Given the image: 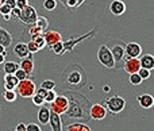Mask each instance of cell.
<instances>
[{"label":"cell","mask_w":154,"mask_h":131,"mask_svg":"<svg viewBox=\"0 0 154 131\" xmlns=\"http://www.w3.org/2000/svg\"><path fill=\"white\" fill-rule=\"evenodd\" d=\"M50 108L48 105H41L39 111H38V122L41 124H49V119H50Z\"/></svg>","instance_id":"16"},{"label":"cell","mask_w":154,"mask_h":131,"mask_svg":"<svg viewBox=\"0 0 154 131\" xmlns=\"http://www.w3.org/2000/svg\"><path fill=\"white\" fill-rule=\"evenodd\" d=\"M14 53H15L16 56L22 59V58H26V57L30 54V51H29V49H27L26 43H24V42H19V43H16V45L14 46Z\"/></svg>","instance_id":"21"},{"label":"cell","mask_w":154,"mask_h":131,"mask_svg":"<svg viewBox=\"0 0 154 131\" xmlns=\"http://www.w3.org/2000/svg\"><path fill=\"white\" fill-rule=\"evenodd\" d=\"M26 45H27V49H29L30 54H35V53H38V51H39V49H38L37 43H35L34 41H30V42H27Z\"/></svg>","instance_id":"35"},{"label":"cell","mask_w":154,"mask_h":131,"mask_svg":"<svg viewBox=\"0 0 154 131\" xmlns=\"http://www.w3.org/2000/svg\"><path fill=\"white\" fill-rule=\"evenodd\" d=\"M138 104L145 110H149L154 105V97L149 93H143L141 96H138Z\"/></svg>","instance_id":"18"},{"label":"cell","mask_w":154,"mask_h":131,"mask_svg":"<svg viewBox=\"0 0 154 131\" xmlns=\"http://www.w3.org/2000/svg\"><path fill=\"white\" fill-rule=\"evenodd\" d=\"M57 97V93L54 89H51V91H48V93H46L45 96V103H48V104H50L51 102H54V99Z\"/></svg>","instance_id":"33"},{"label":"cell","mask_w":154,"mask_h":131,"mask_svg":"<svg viewBox=\"0 0 154 131\" xmlns=\"http://www.w3.org/2000/svg\"><path fill=\"white\" fill-rule=\"evenodd\" d=\"M3 18H4V20H11V18H12V16H11V14H7V15H3Z\"/></svg>","instance_id":"46"},{"label":"cell","mask_w":154,"mask_h":131,"mask_svg":"<svg viewBox=\"0 0 154 131\" xmlns=\"http://www.w3.org/2000/svg\"><path fill=\"white\" fill-rule=\"evenodd\" d=\"M49 124H50L53 131H62V119L61 115L58 114L50 112V119H49Z\"/></svg>","instance_id":"17"},{"label":"cell","mask_w":154,"mask_h":131,"mask_svg":"<svg viewBox=\"0 0 154 131\" xmlns=\"http://www.w3.org/2000/svg\"><path fill=\"white\" fill-rule=\"evenodd\" d=\"M77 2H79V7H80V5H81V4H82V3H84V2H85V0H77Z\"/></svg>","instance_id":"49"},{"label":"cell","mask_w":154,"mask_h":131,"mask_svg":"<svg viewBox=\"0 0 154 131\" xmlns=\"http://www.w3.org/2000/svg\"><path fill=\"white\" fill-rule=\"evenodd\" d=\"M11 10H12V8L8 7V5L4 3V4L0 7V14H2V15H7V14H11Z\"/></svg>","instance_id":"40"},{"label":"cell","mask_w":154,"mask_h":131,"mask_svg":"<svg viewBox=\"0 0 154 131\" xmlns=\"http://www.w3.org/2000/svg\"><path fill=\"white\" fill-rule=\"evenodd\" d=\"M3 69L5 75H15V72L19 69V64L15 61H4Z\"/></svg>","instance_id":"23"},{"label":"cell","mask_w":154,"mask_h":131,"mask_svg":"<svg viewBox=\"0 0 154 131\" xmlns=\"http://www.w3.org/2000/svg\"><path fill=\"white\" fill-rule=\"evenodd\" d=\"M15 77L18 78L19 81H22V80H26V78H30V76L27 75L23 69H20V68H19V69L15 72Z\"/></svg>","instance_id":"34"},{"label":"cell","mask_w":154,"mask_h":131,"mask_svg":"<svg viewBox=\"0 0 154 131\" xmlns=\"http://www.w3.org/2000/svg\"><path fill=\"white\" fill-rule=\"evenodd\" d=\"M38 18V14L35 11V8L32 5H27L23 10H20V16H19V20L22 22L26 26H31V24H35Z\"/></svg>","instance_id":"8"},{"label":"cell","mask_w":154,"mask_h":131,"mask_svg":"<svg viewBox=\"0 0 154 131\" xmlns=\"http://www.w3.org/2000/svg\"><path fill=\"white\" fill-rule=\"evenodd\" d=\"M107 108L104 104H93L89 108V118L92 120H103L107 116Z\"/></svg>","instance_id":"10"},{"label":"cell","mask_w":154,"mask_h":131,"mask_svg":"<svg viewBox=\"0 0 154 131\" xmlns=\"http://www.w3.org/2000/svg\"><path fill=\"white\" fill-rule=\"evenodd\" d=\"M103 91H104V92H108V91H109V87H108V85H104V87H103Z\"/></svg>","instance_id":"48"},{"label":"cell","mask_w":154,"mask_h":131,"mask_svg":"<svg viewBox=\"0 0 154 131\" xmlns=\"http://www.w3.org/2000/svg\"><path fill=\"white\" fill-rule=\"evenodd\" d=\"M19 68L23 69L31 77V75L34 73V58H32V54H29L26 58H22L20 62H19Z\"/></svg>","instance_id":"13"},{"label":"cell","mask_w":154,"mask_h":131,"mask_svg":"<svg viewBox=\"0 0 154 131\" xmlns=\"http://www.w3.org/2000/svg\"><path fill=\"white\" fill-rule=\"evenodd\" d=\"M150 72H152V70H149V69H145V68H141V69L138 70V75L141 76V78L142 80H146V78H149L150 76Z\"/></svg>","instance_id":"37"},{"label":"cell","mask_w":154,"mask_h":131,"mask_svg":"<svg viewBox=\"0 0 154 131\" xmlns=\"http://www.w3.org/2000/svg\"><path fill=\"white\" fill-rule=\"evenodd\" d=\"M97 30H99V27H95V29L91 30V31L88 32V34L81 35V37L75 38V39H73V38H69L68 41H65V42H64V54L66 53V51H72V50H73V47L79 45L80 42H84L85 39H89V38H92L93 35L96 34V31H97Z\"/></svg>","instance_id":"9"},{"label":"cell","mask_w":154,"mask_h":131,"mask_svg":"<svg viewBox=\"0 0 154 131\" xmlns=\"http://www.w3.org/2000/svg\"><path fill=\"white\" fill-rule=\"evenodd\" d=\"M27 32H29L31 37H34V35H38V34H43V31L37 26V24H31V26H27Z\"/></svg>","instance_id":"30"},{"label":"cell","mask_w":154,"mask_h":131,"mask_svg":"<svg viewBox=\"0 0 154 131\" xmlns=\"http://www.w3.org/2000/svg\"><path fill=\"white\" fill-rule=\"evenodd\" d=\"M109 11H111L114 15L120 16L126 12V4L122 0H112L111 4H109Z\"/></svg>","instance_id":"15"},{"label":"cell","mask_w":154,"mask_h":131,"mask_svg":"<svg viewBox=\"0 0 154 131\" xmlns=\"http://www.w3.org/2000/svg\"><path fill=\"white\" fill-rule=\"evenodd\" d=\"M26 131H42L37 123H30L26 126Z\"/></svg>","instance_id":"39"},{"label":"cell","mask_w":154,"mask_h":131,"mask_svg":"<svg viewBox=\"0 0 154 131\" xmlns=\"http://www.w3.org/2000/svg\"><path fill=\"white\" fill-rule=\"evenodd\" d=\"M3 4H4V0H0V7H2Z\"/></svg>","instance_id":"50"},{"label":"cell","mask_w":154,"mask_h":131,"mask_svg":"<svg viewBox=\"0 0 154 131\" xmlns=\"http://www.w3.org/2000/svg\"><path fill=\"white\" fill-rule=\"evenodd\" d=\"M66 131H92V130H91L89 126H87L84 123H73L68 126Z\"/></svg>","instance_id":"24"},{"label":"cell","mask_w":154,"mask_h":131,"mask_svg":"<svg viewBox=\"0 0 154 131\" xmlns=\"http://www.w3.org/2000/svg\"><path fill=\"white\" fill-rule=\"evenodd\" d=\"M4 3L8 5V7H11V8L16 7V4H15V0H4Z\"/></svg>","instance_id":"43"},{"label":"cell","mask_w":154,"mask_h":131,"mask_svg":"<svg viewBox=\"0 0 154 131\" xmlns=\"http://www.w3.org/2000/svg\"><path fill=\"white\" fill-rule=\"evenodd\" d=\"M11 43H12V35H11L4 27L0 26V45H3L7 49L8 46H11Z\"/></svg>","instance_id":"22"},{"label":"cell","mask_w":154,"mask_h":131,"mask_svg":"<svg viewBox=\"0 0 154 131\" xmlns=\"http://www.w3.org/2000/svg\"><path fill=\"white\" fill-rule=\"evenodd\" d=\"M15 130H18V131H26V124H24V123H19L18 126L15 127Z\"/></svg>","instance_id":"44"},{"label":"cell","mask_w":154,"mask_h":131,"mask_svg":"<svg viewBox=\"0 0 154 131\" xmlns=\"http://www.w3.org/2000/svg\"><path fill=\"white\" fill-rule=\"evenodd\" d=\"M123 69H125L128 75L138 73V70L141 69L139 58H127V59H125V62H123Z\"/></svg>","instance_id":"12"},{"label":"cell","mask_w":154,"mask_h":131,"mask_svg":"<svg viewBox=\"0 0 154 131\" xmlns=\"http://www.w3.org/2000/svg\"><path fill=\"white\" fill-rule=\"evenodd\" d=\"M65 2H66V0H61V3H65Z\"/></svg>","instance_id":"51"},{"label":"cell","mask_w":154,"mask_h":131,"mask_svg":"<svg viewBox=\"0 0 154 131\" xmlns=\"http://www.w3.org/2000/svg\"><path fill=\"white\" fill-rule=\"evenodd\" d=\"M0 54H5L7 56V51H5V47L3 45H0Z\"/></svg>","instance_id":"45"},{"label":"cell","mask_w":154,"mask_h":131,"mask_svg":"<svg viewBox=\"0 0 154 131\" xmlns=\"http://www.w3.org/2000/svg\"><path fill=\"white\" fill-rule=\"evenodd\" d=\"M35 91H37V87H35L34 81H32L31 78H26V80L19 81L15 88L16 95L20 97H24V99L32 97L35 95Z\"/></svg>","instance_id":"4"},{"label":"cell","mask_w":154,"mask_h":131,"mask_svg":"<svg viewBox=\"0 0 154 131\" xmlns=\"http://www.w3.org/2000/svg\"><path fill=\"white\" fill-rule=\"evenodd\" d=\"M128 81H130L131 85L138 87V85H141V83L143 80L141 78V76H139L138 73H133V75H130V77H128Z\"/></svg>","instance_id":"28"},{"label":"cell","mask_w":154,"mask_h":131,"mask_svg":"<svg viewBox=\"0 0 154 131\" xmlns=\"http://www.w3.org/2000/svg\"><path fill=\"white\" fill-rule=\"evenodd\" d=\"M43 7L48 11H54L57 7V0H45L43 2Z\"/></svg>","instance_id":"31"},{"label":"cell","mask_w":154,"mask_h":131,"mask_svg":"<svg viewBox=\"0 0 154 131\" xmlns=\"http://www.w3.org/2000/svg\"><path fill=\"white\" fill-rule=\"evenodd\" d=\"M41 87H42L43 89H46V91H51V89H54V87H56V81H53V80H45V81H42Z\"/></svg>","instance_id":"32"},{"label":"cell","mask_w":154,"mask_h":131,"mask_svg":"<svg viewBox=\"0 0 154 131\" xmlns=\"http://www.w3.org/2000/svg\"><path fill=\"white\" fill-rule=\"evenodd\" d=\"M35 93H37V95H39L41 97H43V99H45V96H46V93H48V91H46V89H43L42 87H39V88H37V91H35Z\"/></svg>","instance_id":"42"},{"label":"cell","mask_w":154,"mask_h":131,"mask_svg":"<svg viewBox=\"0 0 154 131\" xmlns=\"http://www.w3.org/2000/svg\"><path fill=\"white\" fill-rule=\"evenodd\" d=\"M35 24H37L42 31H46V30H48V26H49V22H48V19H46L45 16H38Z\"/></svg>","instance_id":"27"},{"label":"cell","mask_w":154,"mask_h":131,"mask_svg":"<svg viewBox=\"0 0 154 131\" xmlns=\"http://www.w3.org/2000/svg\"><path fill=\"white\" fill-rule=\"evenodd\" d=\"M66 97L69 100V107L68 111L65 112L66 118H85L89 116V108L91 103L84 95L79 93V92H68Z\"/></svg>","instance_id":"1"},{"label":"cell","mask_w":154,"mask_h":131,"mask_svg":"<svg viewBox=\"0 0 154 131\" xmlns=\"http://www.w3.org/2000/svg\"><path fill=\"white\" fill-rule=\"evenodd\" d=\"M62 81L68 87H81L85 84V72L79 64H72L62 73Z\"/></svg>","instance_id":"2"},{"label":"cell","mask_w":154,"mask_h":131,"mask_svg":"<svg viewBox=\"0 0 154 131\" xmlns=\"http://www.w3.org/2000/svg\"><path fill=\"white\" fill-rule=\"evenodd\" d=\"M139 64H141V68L153 70L154 69V56L153 54H143V56L139 57Z\"/></svg>","instance_id":"19"},{"label":"cell","mask_w":154,"mask_h":131,"mask_svg":"<svg viewBox=\"0 0 154 131\" xmlns=\"http://www.w3.org/2000/svg\"><path fill=\"white\" fill-rule=\"evenodd\" d=\"M31 100H32V103H34V105H38V107H41V105L45 104V99H43V97H41L39 95H37V93L31 97Z\"/></svg>","instance_id":"36"},{"label":"cell","mask_w":154,"mask_h":131,"mask_svg":"<svg viewBox=\"0 0 154 131\" xmlns=\"http://www.w3.org/2000/svg\"><path fill=\"white\" fill-rule=\"evenodd\" d=\"M15 4L19 10H23L24 7L29 5V0H15Z\"/></svg>","instance_id":"38"},{"label":"cell","mask_w":154,"mask_h":131,"mask_svg":"<svg viewBox=\"0 0 154 131\" xmlns=\"http://www.w3.org/2000/svg\"><path fill=\"white\" fill-rule=\"evenodd\" d=\"M43 38H45L46 46H49V47H51L54 43L62 41V37L58 31H43Z\"/></svg>","instance_id":"14"},{"label":"cell","mask_w":154,"mask_h":131,"mask_svg":"<svg viewBox=\"0 0 154 131\" xmlns=\"http://www.w3.org/2000/svg\"><path fill=\"white\" fill-rule=\"evenodd\" d=\"M103 104L106 105L107 111H109L111 114H119V112H122V111L125 110L126 100L123 99L122 96H118V95H115V96L107 99L106 102L103 103Z\"/></svg>","instance_id":"5"},{"label":"cell","mask_w":154,"mask_h":131,"mask_svg":"<svg viewBox=\"0 0 154 131\" xmlns=\"http://www.w3.org/2000/svg\"><path fill=\"white\" fill-rule=\"evenodd\" d=\"M68 107H69V100L65 95H57V97L54 99V102L50 103V111L54 114H58V115H62L68 111Z\"/></svg>","instance_id":"7"},{"label":"cell","mask_w":154,"mask_h":131,"mask_svg":"<svg viewBox=\"0 0 154 131\" xmlns=\"http://www.w3.org/2000/svg\"><path fill=\"white\" fill-rule=\"evenodd\" d=\"M14 131H18V130H14Z\"/></svg>","instance_id":"52"},{"label":"cell","mask_w":154,"mask_h":131,"mask_svg":"<svg viewBox=\"0 0 154 131\" xmlns=\"http://www.w3.org/2000/svg\"><path fill=\"white\" fill-rule=\"evenodd\" d=\"M11 16H12V18L19 19V16H20V10H19L18 7H14L12 10H11Z\"/></svg>","instance_id":"41"},{"label":"cell","mask_w":154,"mask_h":131,"mask_svg":"<svg viewBox=\"0 0 154 131\" xmlns=\"http://www.w3.org/2000/svg\"><path fill=\"white\" fill-rule=\"evenodd\" d=\"M51 50L54 51L56 54H60V56H64V42H57V43H54L53 46H51Z\"/></svg>","instance_id":"29"},{"label":"cell","mask_w":154,"mask_h":131,"mask_svg":"<svg viewBox=\"0 0 154 131\" xmlns=\"http://www.w3.org/2000/svg\"><path fill=\"white\" fill-rule=\"evenodd\" d=\"M31 41H34V42L37 43V46H38L39 50H42V49L46 47V42H45V38H43V34L34 35V37H31Z\"/></svg>","instance_id":"25"},{"label":"cell","mask_w":154,"mask_h":131,"mask_svg":"<svg viewBox=\"0 0 154 131\" xmlns=\"http://www.w3.org/2000/svg\"><path fill=\"white\" fill-rule=\"evenodd\" d=\"M3 97H4L5 102L12 103V102H15V100H16L18 95H16L15 91H5V89H4V92H3Z\"/></svg>","instance_id":"26"},{"label":"cell","mask_w":154,"mask_h":131,"mask_svg":"<svg viewBox=\"0 0 154 131\" xmlns=\"http://www.w3.org/2000/svg\"><path fill=\"white\" fill-rule=\"evenodd\" d=\"M5 61V54H0V64H4Z\"/></svg>","instance_id":"47"},{"label":"cell","mask_w":154,"mask_h":131,"mask_svg":"<svg viewBox=\"0 0 154 131\" xmlns=\"http://www.w3.org/2000/svg\"><path fill=\"white\" fill-rule=\"evenodd\" d=\"M142 54V47L138 42L126 43V59L127 58H139Z\"/></svg>","instance_id":"11"},{"label":"cell","mask_w":154,"mask_h":131,"mask_svg":"<svg viewBox=\"0 0 154 131\" xmlns=\"http://www.w3.org/2000/svg\"><path fill=\"white\" fill-rule=\"evenodd\" d=\"M97 59L103 66L108 68V69H114L115 68V61L114 57L111 54V50L108 49L107 45H101L97 50Z\"/></svg>","instance_id":"6"},{"label":"cell","mask_w":154,"mask_h":131,"mask_svg":"<svg viewBox=\"0 0 154 131\" xmlns=\"http://www.w3.org/2000/svg\"><path fill=\"white\" fill-rule=\"evenodd\" d=\"M19 80L15 77V75H5L4 76V89L5 91H15Z\"/></svg>","instance_id":"20"},{"label":"cell","mask_w":154,"mask_h":131,"mask_svg":"<svg viewBox=\"0 0 154 131\" xmlns=\"http://www.w3.org/2000/svg\"><path fill=\"white\" fill-rule=\"evenodd\" d=\"M107 42L108 43H106V45L108 46V49L111 50V54L115 61V66L122 65L126 59V43L123 42V41L112 38V37L107 38Z\"/></svg>","instance_id":"3"}]
</instances>
